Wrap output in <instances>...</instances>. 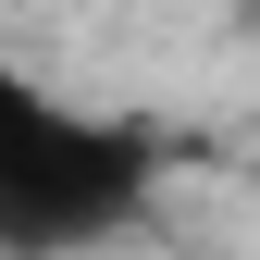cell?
Segmentation results:
<instances>
[{
    "label": "cell",
    "instance_id": "6da1fadb",
    "mask_svg": "<svg viewBox=\"0 0 260 260\" xmlns=\"http://www.w3.org/2000/svg\"><path fill=\"white\" fill-rule=\"evenodd\" d=\"M161 199V137L124 112H75L62 100L38 137L0 149V260H62L100 248Z\"/></svg>",
    "mask_w": 260,
    "mask_h": 260
},
{
    "label": "cell",
    "instance_id": "7a4b0ae2",
    "mask_svg": "<svg viewBox=\"0 0 260 260\" xmlns=\"http://www.w3.org/2000/svg\"><path fill=\"white\" fill-rule=\"evenodd\" d=\"M62 100H50V87L38 75H25V62H0V149H13V137H38V124H50Z\"/></svg>",
    "mask_w": 260,
    "mask_h": 260
}]
</instances>
